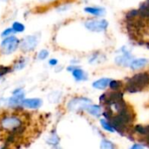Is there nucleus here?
Instances as JSON below:
<instances>
[{"mask_svg":"<svg viewBox=\"0 0 149 149\" xmlns=\"http://www.w3.org/2000/svg\"><path fill=\"white\" fill-rule=\"evenodd\" d=\"M149 85V74L143 72L139 73L129 79L127 85V90L129 93H137Z\"/></svg>","mask_w":149,"mask_h":149,"instance_id":"obj_1","label":"nucleus"},{"mask_svg":"<svg viewBox=\"0 0 149 149\" xmlns=\"http://www.w3.org/2000/svg\"><path fill=\"white\" fill-rule=\"evenodd\" d=\"M19 45V40L13 36L7 37L1 43L0 48L3 54H10L17 50Z\"/></svg>","mask_w":149,"mask_h":149,"instance_id":"obj_2","label":"nucleus"},{"mask_svg":"<svg viewBox=\"0 0 149 149\" xmlns=\"http://www.w3.org/2000/svg\"><path fill=\"white\" fill-rule=\"evenodd\" d=\"M91 105V100L86 98H76L69 101L67 107L70 111H79L82 109H86V107Z\"/></svg>","mask_w":149,"mask_h":149,"instance_id":"obj_3","label":"nucleus"},{"mask_svg":"<svg viewBox=\"0 0 149 149\" xmlns=\"http://www.w3.org/2000/svg\"><path fill=\"white\" fill-rule=\"evenodd\" d=\"M85 26L92 31H102L107 28L108 22L105 19L89 20L85 23Z\"/></svg>","mask_w":149,"mask_h":149,"instance_id":"obj_4","label":"nucleus"},{"mask_svg":"<svg viewBox=\"0 0 149 149\" xmlns=\"http://www.w3.org/2000/svg\"><path fill=\"white\" fill-rule=\"evenodd\" d=\"M21 120L17 117H5L1 121V126L3 128L7 130H15L21 126Z\"/></svg>","mask_w":149,"mask_h":149,"instance_id":"obj_5","label":"nucleus"},{"mask_svg":"<svg viewBox=\"0 0 149 149\" xmlns=\"http://www.w3.org/2000/svg\"><path fill=\"white\" fill-rule=\"evenodd\" d=\"M38 39L36 36H27L21 42V50L24 52H29L33 50L38 45Z\"/></svg>","mask_w":149,"mask_h":149,"instance_id":"obj_6","label":"nucleus"},{"mask_svg":"<svg viewBox=\"0 0 149 149\" xmlns=\"http://www.w3.org/2000/svg\"><path fill=\"white\" fill-rule=\"evenodd\" d=\"M42 104L43 102L40 99H27L23 100L21 102L22 106L30 109H38L42 106Z\"/></svg>","mask_w":149,"mask_h":149,"instance_id":"obj_7","label":"nucleus"},{"mask_svg":"<svg viewBox=\"0 0 149 149\" xmlns=\"http://www.w3.org/2000/svg\"><path fill=\"white\" fill-rule=\"evenodd\" d=\"M138 13L141 17L149 19V0H147L141 4V8L138 10Z\"/></svg>","mask_w":149,"mask_h":149,"instance_id":"obj_8","label":"nucleus"},{"mask_svg":"<svg viewBox=\"0 0 149 149\" xmlns=\"http://www.w3.org/2000/svg\"><path fill=\"white\" fill-rule=\"evenodd\" d=\"M111 79H100L97 81H95L93 84V86L96 89H100V90H102V89H105L110 83Z\"/></svg>","mask_w":149,"mask_h":149,"instance_id":"obj_9","label":"nucleus"},{"mask_svg":"<svg viewBox=\"0 0 149 149\" xmlns=\"http://www.w3.org/2000/svg\"><path fill=\"white\" fill-rule=\"evenodd\" d=\"M148 63V59H146V58H139V59L134 60L130 64V66H131V68L133 70H137V69H140V68L145 66Z\"/></svg>","mask_w":149,"mask_h":149,"instance_id":"obj_10","label":"nucleus"},{"mask_svg":"<svg viewBox=\"0 0 149 149\" xmlns=\"http://www.w3.org/2000/svg\"><path fill=\"white\" fill-rule=\"evenodd\" d=\"M132 60V57L129 53H126L125 55L123 56H120V57H118L116 58L115 61L118 65H127L128 63H130V61Z\"/></svg>","mask_w":149,"mask_h":149,"instance_id":"obj_11","label":"nucleus"},{"mask_svg":"<svg viewBox=\"0 0 149 149\" xmlns=\"http://www.w3.org/2000/svg\"><path fill=\"white\" fill-rule=\"evenodd\" d=\"M72 75L73 77L75 78L76 80L78 81H80V80H84L85 79H86V73L84 71H82L81 69L79 68H75L73 69L72 71Z\"/></svg>","mask_w":149,"mask_h":149,"instance_id":"obj_12","label":"nucleus"},{"mask_svg":"<svg viewBox=\"0 0 149 149\" xmlns=\"http://www.w3.org/2000/svg\"><path fill=\"white\" fill-rule=\"evenodd\" d=\"M85 11L88 12L90 14H93V15H96V16L102 15L105 12L103 9L97 8V7H86V8H85Z\"/></svg>","mask_w":149,"mask_h":149,"instance_id":"obj_13","label":"nucleus"},{"mask_svg":"<svg viewBox=\"0 0 149 149\" xmlns=\"http://www.w3.org/2000/svg\"><path fill=\"white\" fill-rule=\"evenodd\" d=\"M86 110L89 113H91L92 115H94V116H100V113H101V108L99 107V106H91L89 105L87 107H86Z\"/></svg>","mask_w":149,"mask_h":149,"instance_id":"obj_14","label":"nucleus"},{"mask_svg":"<svg viewBox=\"0 0 149 149\" xmlns=\"http://www.w3.org/2000/svg\"><path fill=\"white\" fill-rule=\"evenodd\" d=\"M100 124H101V126L103 127V128H104L105 130L109 131V132H112V133L114 132L113 127L110 123H108V121H107L106 120H104V119L100 120Z\"/></svg>","mask_w":149,"mask_h":149,"instance_id":"obj_15","label":"nucleus"},{"mask_svg":"<svg viewBox=\"0 0 149 149\" xmlns=\"http://www.w3.org/2000/svg\"><path fill=\"white\" fill-rule=\"evenodd\" d=\"M135 131H137L139 134L142 135H148L149 134V127H142V126H136Z\"/></svg>","mask_w":149,"mask_h":149,"instance_id":"obj_16","label":"nucleus"},{"mask_svg":"<svg viewBox=\"0 0 149 149\" xmlns=\"http://www.w3.org/2000/svg\"><path fill=\"white\" fill-rule=\"evenodd\" d=\"M12 29L16 32H22L24 31V25L19 22H14L12 24Z\"/></svg>","mask_w":149,"mask_h":149,"instance_id":"obj_17","label":"nucleus"},{"mask_svg":"<svg viewBox=\"0 0 149 149\" xmlns=\"http://www.w3.org/2000/svg\"><path fill=\"white\" fill-rule=\"evenodd\" d=\"M100 148L104 149H112L114 148L113 144L112 142H110L109 141H107V140H103L101 141V145H100Z\"/></svg>","mask_w":149,"mask_h":149,"instance_id":"obj_18","label":"nucleus"},{"mask_svg":"<svg viewBox=\"0 0 149 149\" xmlns=\"http://www.w3.org/2000/svg\"><path fill=\"white\" fill-rule=\"evenodd\" d=\"M109 86L113 90H118L120 87V82L117 80H111L109 83Z\"/></svg>","mask_w":149,"mask_h":149,"instance_id":"obj_19","label":"nucleus"},{"mask_svg":"<svg viewBox=\"0 0 149 149\" xmlns=\"http://www.w3.org/2000/svg\"><path fill=\"white\" fill-rule=\"evenodd\" d=\"M48 56H49V52L47 50H42V51L39 52V53L38 55V58L39 59H45Z\"/></svg>","mask_w":149,"mask_h":149,"instance_id":"obj_20","label":"nucleus"},{"mask_svg":"<svg viewBox=\"0 0 149 149\" xmlns=\"http://www.w3.org/2000/svg\"><path fill=\"white\" fill-rule=\"evenodd\" d=\"M25 64H26V62H25L24 60H19L18 63H17V64L15 65L14 69H15V70H20V69H22V68L24 67Z\"/></svg>","mask_w":149,"mask_h":149,"instance_id":"obj_21","label":"nucleus"},{"mask_svg":"<svg viewBox=\"0 0 149 149\" xmlns=\"http://www.w3.org/2000/svg\"><path fill=\"white\" fill-rule=\"evenodd\" d=\"M58 137H57L56 135H53V136L48 141V143H50V144H56V143H58Z\"/></svg>","mask_w":149,"mask_h":149,"instance_id":"obj_22","label":"nucleus"},{"mask_svg":"<svg viewBox=\"0 0 149 149\" xmlns=\"http://www.w3.org/2000/svg\"><path fill=\"white\" fill-rule=\"evenodd\" d=\"M10 72V68L8 67H0V76L5 74V73H8Z\"/></svg>","mask_w":149,"mask_h":149,"instance_id":"obj_23","label":"nucleus"},{"mask_svg":"<svg viewBox=\"0 0 149 149\" xmlns=\"http://www.w3.org/2000/svg\"><path fill=\"white\" fill-rule=\"evenodd\" d=\"M13 31H13L12 28H11V29H10H10H6V30H4L3 32L2 33V36H3V37H6V36L10 35V33H12Z\"/></svg>","mask_w":149,"mask_h":149,"instance_id":"obj_24","label":"nucleus"},{"mask_svg":"<svg viewBox=\"0 0 149 149\" xmlns=\"http://www.w3.org/2000/svg\"><path fill=\"white\" fill-rule=\"evenodd\" d=\"M49 64H50L51 65H56L58 64V60H56V59H51V60L49 61Z\"/></svg>","mask_w":149,"mask_h":149,"instance_id":"obj_25","label":"nucleus"},{"mask_svg":"<svg viewBox=\"0 0 149 149\" xmlns=\"http://www.w3.org/2000/svg\"><path fill=\"white\" fill-rule=\"evenodd\" d=\"M144 148V146H141V145H138V144H136V145H134V146H133L132 147V148L134 149V148Z\"/></svg>","mask_w":149,"mask_h":149,"instance_id":"obj_26","label":"nucleus"},{"mask_svg":"<svg viewBox=\"0 0 149 149\" xmlns=\"http://www.w3.org/2000/svg\"><path fill=\"white\" fill-rule=\"evenodd\" d=\"M41 2H50V1H52V0H40Z\"/></svg>","mask_w":149,"mask_h":149,"instance_id":"obj_27","label":"nucleus"},{"mask_svg":"<svg viewBox=\"0 0 149 149\" xmlns=\"http://www.w3.org/2000/svg\"><path fill=\"white\" fill-rule=\"evenodd\" d=\"M148 136V143H149V134L148 135H147Z\"/></svg>","mask_w":149,"mask_h":149,"instance_id":"obj_28","label":"nucleus"},{"mask_svg":"<svg viewBox=\"0 0 149 149\" xmlns=\"http://www.w3.org/2000/svg\"><path fill=\"white\" fill-rule=\"evenodd\" d=\"M0 1H5V0H0Z\"/></svg>","mask_w":149,"mask_h":149,"instance_id":"obj_29","label":"nucleus"}]
</instances>
